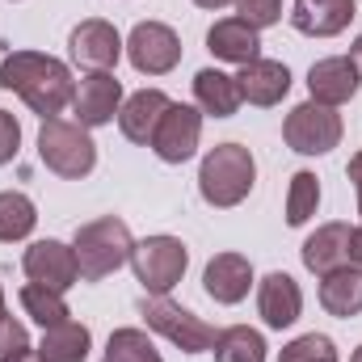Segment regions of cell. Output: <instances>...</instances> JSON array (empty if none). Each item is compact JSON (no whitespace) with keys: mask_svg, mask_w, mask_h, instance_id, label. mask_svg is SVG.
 Returning a JSON list of instances; mask_svg holds the SVG:
<instances>
[{"mask_svg":"<svg viewBox=\"0 0 362 362\" xmlns=\"http://www.w3.org/2000/svg\"><path fill=\"white\" fill-rule=\"evenodd\" d=\"M278 362H337V346L325 333H303V337L282 346Z\"/></svg>","mask_w":362,"mask_h":362,"instance_id":"obj_29","label":"cell"},{"mask_svg":"<svg viewBox=\"0 0 362 362\" xmlns=\"http://www.w3.org/2000/svg\"><path fill=\"white\" fill-rule=\"evenodd\" d=\"M362 85V72L354 68V59L350 55H329V59H320V64H312V72H308V93H312V101H320V105H346Z\"/></svg>","mask_w":362,"mask_h":362,"instance_id":"obj_13","label":"cell"},{"mask_svg":"<svg viewBox=\"0 0 362 362\" xmlns=\"http://www.w3.org/2000/svg\"><path fill=\"white\" fill-rule=\"evenodd\" d=\"M350 262H354V266H362V223L354 228V240H350Z\"/></svg>","mask_w":362,"mask_h":362,"instance_id":"obj_34","label":"cell"},{"mask_svg":"<svg viewBox=\"0 0 362 362\" xmlns=\"http://www.w3.org/2000/svg\"><path fill=\"white\" fill-rule=\"evenodd\" d=\"M215 362H266V337L249 325H232L215 333Z\"/></svg>","mask_w":362,"mask_h":362,"instance_id":"obj_24","label":"cell"},{"mask_svg":"<svg viewBox=\"0 0 362 362\" xmlns=\"http://www.w3.org/2000/svg\"><path fill=\"white\" fill-rule=\"evenodd\" d=\"M21 270L30 282L51 286V291H72L81 282V266H76V249L64 240H34L21 257Z\"/></svg>","mask_w":362,"mask_h":362,"instance_id":"obj_10","label":"cell"},{"mask_svg":"<svg viewBox=\"0 0 362 362\" xmlns=\"http://www.w3.org/2000/svg\"><path fill=\"white\" fill-rule=\"evenodd\" d=\"M4 316H8V312H4V291H0V320H4Z\"/></svg>","mask_w":362,"mask_h":362,"instance_id":"obj_38","label":"cell"},{"mask_svg":"<svg viewBox=\"0 0 362 362\" xmlns=\"http://www.w3.org/2000/svg\"><path fill=\"white\" fill-rule=\"evenodd\" d=\"M236 89H240V101L270 110V105H278L291 93V68L278 64V59H262L257 55L253 64H245L236 72Z\"/></svg>","mask_w":362,"mask_h":362,"instance_id":"obj_14","label":"cell"},{"mask_svg":"<svg viewBox=\"0 0 362 362\" xmlns=\"http://www.w3.org/2000/svg\"><path fill=\"white\" fill-rule=\"evenodd\" d=\"M139 316L152 333H160L169 346H177L181 354H202L215 346V329L194 316L189 308H177L169 295H144L139 299Z\"/></svg>","mask_w":362,"mask_h":362,"instance_id":"obj_5","label":"cell"},{"mask_svg":"<svg viewBox=\"0 0 362 362\" xmlns=\"http://www.w3.org/2000/svg\"><path fill=\"white\" fill-rule=\"evenodd\" d=\"M198 139H202V110L198 105H181L173 101L152 135V152L165 160V165H185L194 152H198Z\"/></svg>","mask_w":362,"mask_h":362,"instance_id":"obj_9","label":"cell"},{"mask_svg":"<svg viewBox=\"0 0 362 362\" xmlns=\"http://www.w3.org/2000/svg\"><path fill=\"white\" fill-rule=\"evenodd\" d=\"M185 266H189V253L177 236H148L131 249V270L148 295H169L181 282Z\"/></svg>","mask_w":362,"mask_h":362,"instance_id":"obj_7","label":"cell"},{"mask_svg":"<svg viewBox=\"0 0 362 362\" xmlns=\"http://www.w3.org/2000/svg\"><path fill=\"white\" fill-rule=\"evenodd\" d=\"M350 59H354V68L362 72V34L354 38V47H350Z\"/></svg>","mask_w":362,"mask_h":362,"instance_id":"obj_36","label":"cell"},{"mask_svg":"<svg viewBox=\"0 0 362 362\" xmlns=\"http://www.w3.org/2000/svg\"><path fill=\"white\" fill-rule=\"evenodd\" d=\"M206 51L215 55V59H223V64H253L257 55H262V38H257V30L253 25H245L240 17H223V21H215L211 30H206Z\"/></svg>","mask_w":362,"mask_h":362,"instance_id":"obj_20","label":"cell"},{"mask_svg":"<svg viewBox=\"0 0 362 362\" xmlns=\"http://www.w3.org/2000/svg\"><path fill=\"white\" fill-rule=\"evenodd\" d=\"M320 308L337 320H350L362 312V266L346 262L320 278Z\"/></svg>","mask_w":362,"mask_h":362,"instance_id":"obj_21","label":"cell"},{"mask_svg":"<svg viewBox=\"0 0 362 362\" xmlns=\"http://www.w3.org/2000/svg\"><path fill=\"white\" fill-rule=\"evenodd\" d=\"M354 13H358V0H295L291 25L308 38H333L354 21Z\"/></svg>","mask_w":362,"mask_h":362,"instance_id":"obj_15","label":"cell"},{"mask_svg":"<svg viewBox=\"0 0 362 362\" xmlns=\"http://www.w3.org/2000/svg\"><path fill=\"white\" fill-rule=\"evenodd\" d=\"M89 350H93L89 325H81V320H64V325L42 329L38 362H85L89 358Z\"/></svg>","mask_w":362,"mask_h":362,"instance_id":"obj_22","label":"cell"},{"mask_svg":"<svg viewBox=\"0 0 362 362\" xmlns=\"http://www.w3.org/2000/svg\"><path fill=\"white\" fill-rule=\"evenodd\" d=\"M0 89L17 93L38 118H59L64 105L72 101L76 81L64 59L42 55V51H8L0 59Z\"/></svg>","mask_w":362,"mask_h":362,"instance_id":"obj_1","label":"cell"},{"mask_svg":"<svg viewBox=\"0 0 362 362\" xmlns=\"http://www.w3.org/2000/svg\"><path fill=\"white\" fill-rule=\"evenodd\" d=\"M346 173H350V181H354V189H362V152L350 156V169H346Z\"/></svg>","mask_w":362,"mask_h":362,"instance_id":"obj_33","label":"cell"},{"mask_svg":"<svg viewBox=\"0 0 362 362\" xmlns=\"http://www.w3.org/2000/svg\"><path fill=\"white\" fill-rule=\"evenodd\" d=\"M101 362H165V358H160V350L152 346V337L144 329H114Z\"/></svg>","mask_w":362,"mask_h":362,"instance_id":"obj_27","label":"cell"},{"mask_svg":"<svg viewBox=\"0 0 362 362\" xmlns=\"http://www.w3.org/2000/svg\"><path fill=\"white\" fill-rule=\"evenodd\" d=\"M198 8H228V4H236V0H194Z\"/></svg>","mask_w":362,"mask_h":362,"instance_id":"obj_37","label":"cell"},{"mask_svg":"<svg viewBox=\"0 0 362 362\" xmlns=\"http://www.w3.org/2000/svg\"><path fill=\"white\" fill-rule=\"evenodd\" d=\"M194 101L202 114L211 118H232L240 110V89H236V76L219 72V68H202L194 76Z\"/></svg>","mask_w":362,"mask_h":362,"instance_id":"obj_23","label":"cell"},{"mask_svg":"<svg viewBox=\"0 0 362 362\" xmlns=\"http://www.w3.org/2000/svg\"><path fill=\"white\" fill-rule=\"evenodd\" d=\"M127 59L144 76H165L181 64V38L165 21H139L127 38Z\"/></svg>","mask_w":362,"mask_h":362,"instance_id":"obj_8","label":"cell"},{"mask_svg":"<svg viewBox=\"0 0 362 362\" xmlns=\"http://www.w3.org/2000/svg\"><path fill=\"white\" fill-rule=\"evenodd\" d=\"M257 312H262L266 329H291V325L299 320V312H303V291H299V282L282 270L266 274L262 286H257Z\"/></svg>","mask_w":362,"mask_h":362,"instance_id":"obj_16","label":"cell"},{"mask_svg":"<svg viewBox=\"0 0 362 362\" xmlns=\"http://www.w3.org/2000/svg\"><path fill=\"white\" fill-rule=\"evenodd\" d=\"M350 362H362V346H358V350H354V354H350Z\"/></svg>","mask_w":362,"mask_h":362,"instance_id":"obj_39","label":"cell"},{"mask_svg":"<svg viewBox=\"0 0 362 362\" xmlns=\"http://www.w3.org/2000/svg\"><path fill=\"white\" fill-rule=\"evenodd\" d=\"M17 148H21V122L8 110H0V165H8L17 156Z\"/></svg>","mask_w":362,"mask_h":362,"instance_id":"obj_32","label":"cell"},{"mask_svg":"<svg viewBox=\"0 0 362 362\" xmlns=\"http://www.w3.org/2000/svg\"><path fill=\"white\" fill-rule=\"evenodd\" d=\"M0 362H38V350L25 346V350H17V354H8V358H0Z\"/></svg>","mask_w":362,"mask_h":362,"instance_id":"obj_35","label":"cell"},{"mask_svg":"<svg viewBox=\"0 0 362 362\" xmlns=\"http://www.w3.org/2000/svg\"><path fill=\"white\" fill-rule=\"evenodd\" d=\"M25 346H30L25 325L13 320V316H4V320H0V358H8V354H17V350H25Z\"/></svg>","mask_w":362,"mask_h":362,"instance_id":"obj_31","label":"cell"},{"mask_svg":"<svg viewBox=\"0 0 362 362\" xmlns=\"http://www.w3.org/2000/svg\"><path fill=\"white\" fill-rule=\"evenodd\" d=\"M350 240H354V228L350 223H320L303 240L299 257H303V266L316 274V278H325L329 270H337V266L350 262Z\"/></svg>","mask_w":362,"mask_h":362,"instance_id":"obj_18","label":"cell"},{"mask_svg":"<svg viewBox=\"0 0 362 362\" xmlns=\"http://www.w3.org/2000/svg\"><path fill=\"white\" fill-rule=\"evenodd\" d=\"M236 17L253 30H270L282 17V0H236Z\"/></svg>","mask_w":362,"mask_h":362,"instance_id":"obj_30","label":"cell"},{"mask_svg":"<svg viewBox=\"0 0 362 362\" xmlns=\"http://www.w3.org/2000/svg\"><path fill=\"white\" fill-rule=\"evenodd\" d=\"M72 249H76L81 278L85 282H101V278H110L114 270H122L131 262L135 240H131V228L118 215H101V219H89V223L76 228Z\"/></svg>","mask_w":362,"mask_h":362,"instance_id":"obj_3","label":"cell"},{"mask_svg":"<svg viewBox=\"0 0 362 362\" xmlns=\"http://www.w3.org/2000/svg\"><path fill=\"white\" fill-rule=\"evenodd\" d=\"M253 181H257V160H253V152L240 148V144H219V148H211V152L202 156L198 194H202L206 206H219V211L240 206V202L249 198Z\"/></svg>","mask_w":362,"mask_h":362,"instance_id":"obj_2","label":"cell"},{"mask_svg":"<svg viewBox=\"0 0 362 362\" xmlns=\"http://www.w3.org/2000/svg\"><path fill=\"white\" fill-rule=\"evenodd\" d=\"M341 131H346L341 127V114L333 105H320V101L295 105L286 114V122H282V139L299 156H325V152H333L341 144Z\"/></svg>","mask_w":362,"mask_h":362,"instance_id":"obj_6","label":"cell"},{"mask_svg":"<svg viewBox=\"0 0 362 362\" xmlns=\"http://www.w3.org/2000/svg\"><path fill=\"white\" fill-rule=\"evenodd\" d=\"M122 51H127V42H122L118 30H114L110 21H101V17L81 21V25L72 30V38H68V55H72V64H81L85 72H110V68L122 59Z\"/></svg>","mask_w":362,"mask_h":362,"instance_id":"obj_11","label":"cell"},{"mask_svg":"<svg viewBox=\"0 0 362 362\" xmlns=\"http://www.w3.org/2000/svg\"><path fill=\"white\" fill-rule=\"evenodd\" d=\"M358 215H362V189H358Z\"/></svg>","mask_w":362,"mask_h":362,"instance_id":"obj_40","label":"cell"},{"mask_svg":"<svg viewBox=\"0 0 362 362\" xmlns=\"http://www.w3.org/2000/svg\"><path fill=\"white\" fill-rule=\"evenodd\" d=\"M202 286H206V295H211L215 303H223V308L240 303V299L249 295V286H253V266H249V257H240V253H215V257L206 262Z\"/></svg>","mask_w":362,"mask_h":362,"instance_id":"obj_17","label":"cell"},{"mask_svg":"<svg viewBox=\"0 0 362 362\" xmlns=\"http://www.w3.org/2000/svg\"><path fill=\"white\" fill-rule=\"evenodd\" d=\"M21 308H25V316H30L34 325H42V329L72 320V312H68L64 295H59V291H51V286H38V282H25V286H21Z\"/></svg>","mask_w":362,"mask_h":362,"instance_id":"obj_26","label":"cell"},{"mask_svg":"<svg viewBox=\"0 0 362 362\" xmlns=\"http://www.w3.org/2000/svg\"><path fill=\"white\" fill-rule=\"evenodd\" d=\"M72 110H76V122L93 131V127H110L122 110V81L110 76V72H89L81 76V85L72 93Z\"/></svg>","mask_w":362,"mask_h":362,"instance_id":"obj_12","label":"cell"},{"mask_svg":"<svg viewBox=\"0 0 362 362\" xmlns=\"http://www.w3.org/2000/svg\"><path fill=\"white\" fill-rule=\"evenodd\" d=\"M316 206H320V181H316V173L299 169L291 177V189H286V223L291 228H303L316 215Z\"/></svg>","mask_w":362,"mask_h":362,"instance_id":"obj_28","label":"cell"},{"mask_svg":"<svg viewBox=\"0 0 362 362\" xmlns=\"http://www.w3.org/2000/svg\"><path fill=\"white\" fill-rule=\"evenodd\" d=\"M169 105H173V101H169V93H160V89L131 93V97L122 101V110H118V127H122V135H127L131 144H144V148H148Z\"/></svg>","mask_w":362,"mask_h":362,"instance_id":"obj_19","label":"cell"},{"mask_svg":"<svg viewBox=\"0 0 362 362\" xmlns=\"http://www.w3.org/2000/svg\"><path fill=\"white\" fill-rule=\"evenodd\" d=\"M38 223V211L34 202L21 194V189H4L0 194V245H13V240H25Z\"/></svg>","mask_w":362,"mask_h":362,"instance_id":"obj_25","label":"cell"},{"mask_svg":"<svg viewBox=\"0 0 362 362\" xmlns=\"http://www.w3.org/2000/svg\"><path fill=\"white\" fill-rule=\"evenodd\" d=\"M38 160L64 181H81L97 165V144L81 122L68 118H42L38 127Z\"/></svg>","mask_w":362,"mask_h":362,"instance_id":"obj_4","label":"cell"}]
</instances>
